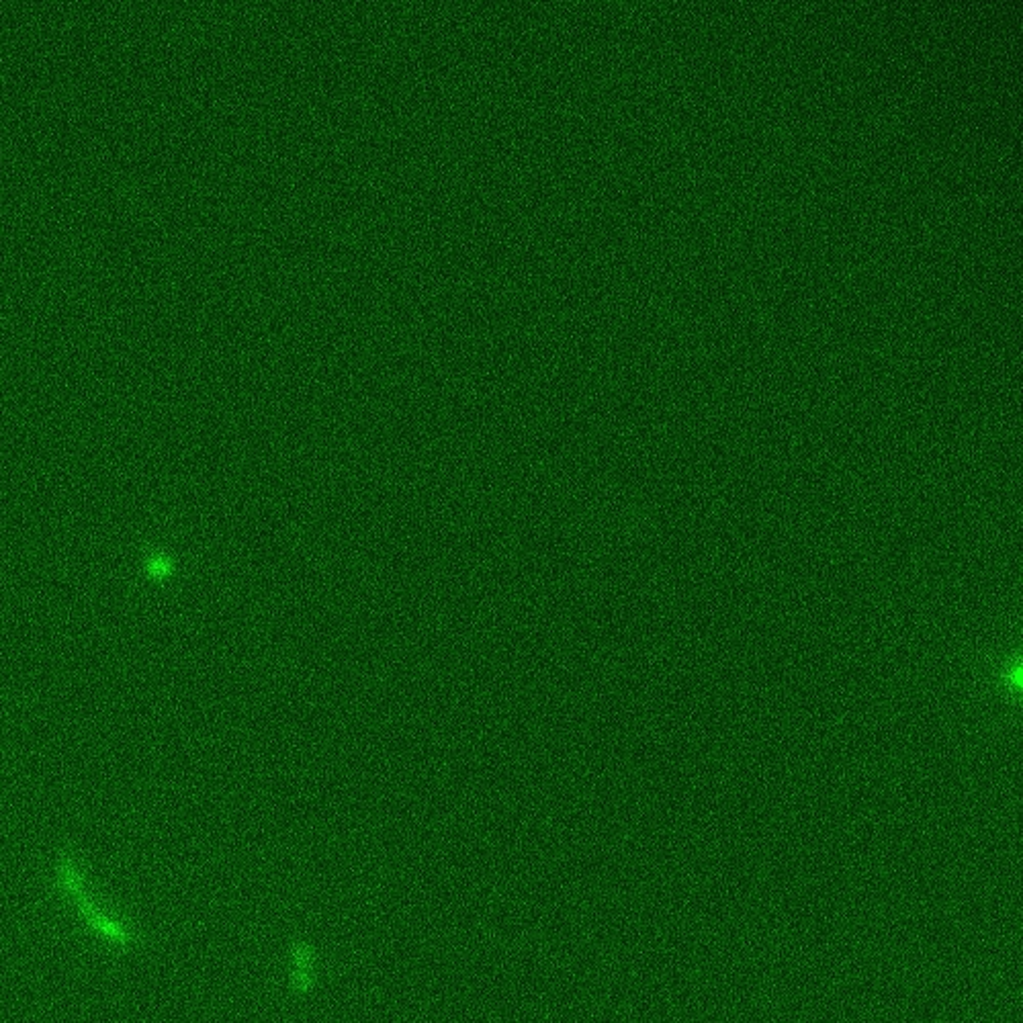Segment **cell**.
I'll use <instances>...</instances> for the list:
<instances>
[{
	"label": "cell",
	"mask_w": 1023,
	"mask_h": 1023,
	"mask_svg": "<svg viewBox=\"0 0 1023 1023\" xmlns=\"http://www.w3.org/2000/svg\"><path fill=\"white\" fill-rule=\"evenodd\" d=\"M76 907H78L82 919L91 925L97 933H101L107 942H111L119 948H129L133 942H136V936H133V931L129 927H125L123 923L105 915L91 899L78 903Z\"/></svg>",
	"instance_id": "obj_1"
},
{
	"label": "cell",
	"mask_w": 1023,
	"mask_h": 1023,
	"mask_svg": "<svg viewBox=\"0 0 1023 1023\" xmlns=\"http://www.w3.org/2000/svg\"><path fill=\"white\" fill-rule=\"evenodd\" d=\"M56 874H58V882L62 886V891L66 893V897L70 901H74L76 905L91 899L86 893V886H84V880H82V874H80V868L74 860V856L70 852H60L58 860H56Z\"/></svg>",
	"instance_id": "obj_2"
},
{
	"label": "cell",
	"mask_w": 1023,
	"mask_h": 1023,
	"mask_svg": "<svg viewBox=\"0 0 1023 1023\" xmlns=\"http://www.w3.org/2000/svg\"><path fill=\"white\" fill-rule=\"evenodd\" d=\"M170 569H172V565H170L168 557H166V555H162V553H154V555H150V559H148V563H146V571H148V575L156 577V580H162V577H166V575L170 573Z\"/></svg>",
	"instance_id": "obj_3"
}]
</instances>
